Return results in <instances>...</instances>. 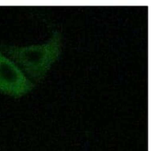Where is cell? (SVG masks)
<instances>
[{
	"label": "cell",
	"mask_w": 151,
	"mask_h": 151,
	"mask_svg": "<svg viewBox=\"0 0 151 151\" xmlns=\"http://www.w3.org/2000/svg\"><path fill=\"white\" fill-rule=\"evenodd\" d=\"M61 37L55 33L47 42L29 46L2 45L0 49L22 70L32 82H41L60 53Z\"/></svg>",
	"instance_id": "cell-1"
},
{
	"label": "cell",
	"mask_w": 151,
	"mask_h": 151,
	"mask_svg": "<svg viewBox=\"0 0 151 151\" xmlns=\"http://www.w3.org/2000/svg\"><path fill=\"white\" fill-rule=\"evenodd\" d=\"M33 82L9 56L0 49V92L13 97L29 93Z\"/></svg>",
	"instance_id": "cell-2"
}]
</instances>
